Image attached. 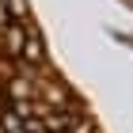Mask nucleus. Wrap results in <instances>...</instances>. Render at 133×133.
Returning a JSON list of instances; mask_svg holds the SVG:
<instances>
[{"label": "nucleus", "instance_id": "nucleus-1", "mask_svg": "<svg viewBox=\"0 0 133 133\" xmlns=\"http://www.w3.org/2000/svg\"><path fill=\"white\" fill-rule=\"evenodd\" d=\"M0 133H103L50 53L31 0H0Z\"/></svg>", "mask_w": 133, "mask_h": 133}]
</instances>
